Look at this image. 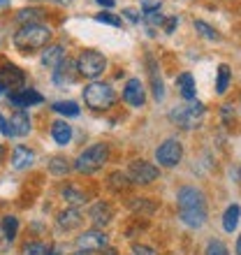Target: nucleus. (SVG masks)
Wrapping results in <instances>:
<instances>
[{"mask_svg": "<svg viewBox=\"0 0 241 255\" xmlns=\"http://www.w3.org/2000/svg\"><path fill=\"white\" fill-rule=\"evenodd\" d=\"M88 218L93 221V225L98 230H102L105 225H109V223L114 221V209H112V204L105 200L95 202L93 207H91V211H88Z\"/></svg>", "mask_w": 241, "mask_h": 255, "instance_id": "nucleus-12", "label": "nucleus"}, {"mask_svg": "<svg viewBox=\"0 0 241 255\" xmlns=\"http://www.w3.org/2000/svg\"><path fill=\"white\" fill-rule=\"evenodd\" d=\"M127 204H130L132 211H139V214H153L155 211V202H151L148 197H134Z\"/></svg>", "mask_w": 241, "mask_h": 255, "instance_id": "nucleus-28", "label": "nucleus"}, {"mask_svg": "<svg viewBox=\"0 0 241 255\" xmlns=\"http://www.w3.org/2000/svg\"><path fill=\"white\" fill-rule=\"evenodd\" d=\"M102 255H116V251L114 249H105L102 251Z\"/></svg>", "mask_w": 241, "mask_h": 255, "instance_id": "nucleus-40", "label": "nucleus"}, {"mask_svg": "<svg viewBox=\"0 0 241 255\" xmlns=\"http://www.w3.org/2000/svg\"><path fill=\"white\" fill-rule=\"evenodd\" d=\"M51 42V28L44 23H30V26H21L12 37V44L19 49L21 54H35L49 47Z\"/></svg>", "mask_w": 241, "mask_h": 255, "instance_id": "nucleus-2", "label": "nucleus"}, {"mask_svg": "<svg viewBox=\"0 0 241 255\" xmlns=\"http://www.w3.org/2000/svg\"><path fill=\"white\" fill-rule=\"evenodd\" d=\"M35 162V151L33 148L23 146V144H16L12 151V167L14 169H26Z\"/></svg>", "mask_w": 241, "mask_h": 255, "instance_id": "nucleus-14", "label": "nucleus"}, {"mask_svg": "<svg viewBox=\"0 0 241 255\" xmlns=\"http://www.w3.org/2000/svg\"><path fill=\"white\" fill-rule=\"evenodd\" d=\"M95 21H100V23H107V26H114V28H120V16H114L112 12H100L95 14Z\"/></svg>", "mask_w": 241, "mask_h": 255, "instance_id": "nucleus-32", "label": "nucleus"}, {"mask_svg": "<svg viewBox=\"0 0 241 255\" xmlns=\"http://www.w3.org/2000/svg\"><path fill=\"white\" fill-rule=\"evenodd\" d=\"M176 88H179V93L183 100H188V102L195 100L197 88H195V77L190 72H181L179 77H176Z\"/></svg>", "mask_w": 241, "mask_h": 255, "instance_id": "nucleus-18", "label": "nucleus"}, {"mask_svg": "<svg viewBox=\"0 0 241 255\" xmlns=\"http://www.w3.org/2000/svg\"><path fill=\"white\" fill-rule=\"evenodd\" d=\"M0 81L5 84V88L9 93L23 91L26 88V74L21 67H16L14 63H2L0 65Z\"/></svg>", "mask_w": 241, "mask_h": 255, "instance_id": "nucleus-10", "label": "nucleus"}, {"mask_svg": "<svg viewBox=\"0 0 241 255\" xmlns=\"http://www.w3.org/2000/svg\"><path fill=\"white\" fill-rule=\"evenodd\" d=\"M109 160V144L105 141H98V144H91L88 148H84L79 155H77V160H74L72 167L81 174H95V172H100Z\"/></svg>", "mask_w": 241, "mask_h": 255, "instance_id": "nucleus-3", "label": "nucleus"}, {"mask_svg": "<svg viewBox=\"0 0 241 255\" xmlns=\"http://www.w3.org/2000/svg\"><path fill=\"white\" fill-rule=\"evenodd\" d=\"M44 100L35 88H23V91H16V93H9V102H12L16 109H26L33 107V105H40Z\"/></svg>", "mask_w": 241, "mask_h": 255, "instance_id": "nucleus-13", "label": "nucleus"}, {"mask_svg": "<svg viewBox=\"0 0 241 255\" xmlns=\"http://www.w3.org/2000/svg\"><path fill=\"white\" fill-rule=\"evenodd\" d=\"M176 26H179V19H176V16H169V19H165V23H162L165 33H174Z\"/></svg>", "mask_w": 241, "mask_h": 255, "instance_id": "nucleus-37", "label": "nucleus"}, {"mask_svg": "<svg viewBox=\"0 0 241 255\" xmlns=\"http://www.w3.org/2000/svg\"><path fill=\"white\" fill-rule=\"evenodd\" d=\"M183 158V146H181V141L174 139V137H169L160 144V146L155 148V162L160 165V167H176Z\"/></svg>", "mask_w": 241, "mask_h": 255, "instance_id": "nucleus-8", "label": "nucleus"}, {"mask_svg": "<svg viewBox=\"0 0 241 255\" xmlns=\"http://www.w3.org/2000/svg\"><path fill=\"white\" fill-rule=\"evenodd\" d=\"M9 126H12L14 137H23V134L30 132V116H28L26 109H16L9 119Z\"/></svg>", "mask_w": 241, "mask_h": 255, "instance_id": "nucleus-16", "label": "nucleus"}, {"mask_svg": "<svg viewBox=\"0 0 241 255\" xmlns=\"http://www.w3.org/2000/svg\"><path fill=\"white\" fill-rule=\"evenodd\" d=\"M176 204H179V218L188 228H202L207 223V197L195 186H183L176 193Z\"/></svg>", "mask_w": 241, "mask_h": 255, "instance_id": "nucleus-1", "label": "nucleus"}, {"mask_svg": "<svg viewBox=\"0 0 241 255\" xmlns=\"http://www.w3.org/2000/svg\"><path fill=\"white\" fill-rule=\"evenodd\" d=\"M160 176V169L148 160H132L127 165V179L134 186H148Z\"/></svg>", "mask_w": 241, "mask_h": 255, "instance_id": "nucleus-7", "label": "nucleus"}, {"mask_svg": "<svg viewBox=\"0 0 241 255\" xmlns=\"http://www.w3.org/2000/svg\"><path fill=\"white\" fill-rule=\"evenodd\" d=\"M195 30H197V33H200L202 37H207V40H214V42L221 40V35H218V30L209 26L207 21H195Z\"/></svg>", "mask_w": 241, "mask_h": 255, "instance_id": "nucleus-31", "label": "nucleus"}, {"mask_svg": "<svg viewBox=\"0 0 241 255\" xmlns=\"http://www.w3.org/2000/svg\"><path fill=\"white\" fill-rule=\"evenodd\" d=\"M54 112H58V114H63V116H79V112L81 109L77 107V102H72V100H60V102H54Z\"/></svg>", "mask_w": 241, "mask_h": 255, "instance_id": "nucleus-29", "label": "nucleus"}, {"mask_svg": "<svg viewBox=\"0 0 241 255\" xmlns=\"http://www.w3.org/2000/svg\"><path fill=\"white\" fill-rule=\"evenodd\" d=\"M123 16H125L130 23H139V19H141V14L137 12V9H130V7H127V9H123Z\"/></svg>", "mask_w": 241, "mask_h": 255, "instance_id": "nucleus-35", "label": "nucleus"}, {"mask_svg": "<svg viewBox=\"0 0 241 255\" xmlns=\"http://www.w3.org/2000/svg\"><path fill=\"white\" fill-rule=\"evenodd\" d=\"M72 255H91V253H86V251H77V253H72Z\"/></svg>", "mask_w": 241, "mask_h": 255, "instance_id": "nucleus-44", "label": "nucleus"}, {"mask_svg": "<svg viewBox=\"0 0 241 255\" xmlns=\"http://www.w3.org/2000/svg\"><path fill=\"white\" fill-rule=\"evenodd\" d=\"M77 63H72V61H63L58 67L54 70V81L58 84V86H65V84H72L74 79H77Z\"/></svg>", "mask_w": 241, "mask_h": 255, "instance_id": "nucleus-15", "label": "nucleus"}, {"mask_svg": "<svg viewBox=\"0 0 241 255\" xmlns=\"http://www.w3.org/2000/svg\"><path fill=\"white\" fill-rule=\"evenodd\" d=\"M123 100L130 105V107H144L146 105V88L137 77L125 81V88H123Z\"/></svg>", "mask_w": 241, "mask_h": 255, "instance_id": "nucleus-11", "label": "nucleus"}, {"mask_svg": "<svg viewBox=\"0 0 241 255\" xmlns=\"http://www.w3.org/2000/svg\"><path fill=\"white\" fill-rule=\"evenodd\" d=\"M5 91H7V88H5V84H2V81H0V95L5 93Z\"/></svg>", "mask_w": 241, "mask_h": 255, "instance_id": "nucleus-43", "label": "nucleus"}, {"mask_svg": "<svg viewBox=\"0 0 241 255\" xmlns=\"http://www.w3.org/2000/svg\"><path fill=\"white\" fill-rule=\"evenodd\" d=\"M230 81H232V70L223 63V65L218 67V79H216V91H218V95H223L225 91H228Z\"/></svg>", "mask_w": 241, "mask_h": 255, "instance_id": "nucleus-27", "label": "nucleus"}, {"mask_svg": "<svg viewBox=\"0 0 241 255\" xmlns=\"http://www.w3.org/2000/svg\"><path fill=\"white\" fill-rule=\"evenodd\" d=\"M33 2H54V5H70L72 0H33Z\"/></svg>", "mask_w": 241, "mask_h": 255, "instance_id": "nucleus-39", "label": "nucleus"}, {"mask_svg": "<svg viewBox=\"0 0 241 255\" xmlns=\"http://www.w3.org/2000/svg\"><path fill=\"white\" fill-rule=\"evenodd\" d=\"M239 216H241L239 204H230L225 209V214H223V228H225V232H235L237 225H239Z\"/></svg>", "mask_w": 241, "mask_h": 255, "instance_id": "nucleus-23", "label": "nucleus"}, {"mask_svg": "<svg viewBox=\"0 0 241 255\" xmlns=\"http://www.w3.org/2000/svg\"><path fill=\"white\" fill-rule=\"evenodd\" d=\"M79 225H81V214H79V209L77 207H70V209H65V211H60L58 214V228L60 230L70 232V230L79 228Z\"/></svg>", "mask_w": 241, "mask_h": 255, "instance_id": "nucleus-19", "label": "nucleus"}, {"mask_svg": "<svg viewBox=\"0 0 241 255\" xmlns=\"http://www.w3.org/2000/svg\"><path fill=\"white\" fill-rule=\"evenodd\" d=\"M47 169H49V172H51L54 176H65L67 172H70V162H67L63 155H54V158H49Z\"/></svg>", "mask_w": 241, "mask_h": 255, "instance_id": "nucleus-26", "label": "nucleus"}, {"mask_svg": "<svg viewBox=\"0 0 241 255\" xmlns=\"http://www.w3.org/2000/svg\"><path fill=\"white\" fill-rule=\"evenodd\" d=\"M51 137L58 146H67L70 139H72V126L67 121H56L51 123Z\"/></svg>", "mask_w": 241, "mask_h": 255, "instance_id": "nucleus-20", "label": "nucleus"}, {"mask_svg": "<svg viewBox=\"0 0 241 255\" xmlns=\"http://www.w3.org/2000/svg\"><path fill=\"white\" fill-rule=\"evenodd\" d=\"M132 255H158V251L151 249V246H144V244H134Z\"/></svg>", "mask_w": 241, "mask_h": 255, "instance_id": "nucleus-34", "label": "nucleus"}, {"mask_svg": "<svg viewBox=\"0 0 241 255\" xmlns=\"http://www.w3.org/2000/svg\"><path fill=\"white\" fill-rule=\"evenodd\" d=\"M204 119V105L202 102H188V105H181V107H174L169 112V121L176 123L181 130H193L197 128Z\"/></svg>", "mask_w": 241, "mask_h": 255, "instance_id": "nucleus-5", "label": "nucleus"}, {"mask_svg": "<svg viewBox=\"0 0 241 255\" xmlns=\"http://www.w3.org/2000/svg\"><path fill=\"white\" fill-rule=\"evenodd\" d=\"M237 255H241V237L237 239Z\"/></svg>", "mask_w": 241, "mask_h": 255, "instance_id": "nucleus-41", "label": "nucleus"}, {"mask_svg": "<svg viewBox=\"0 0 241 255\" xmlns=\"http://www.w3.org/2000/svg\"><path fill=\"white\" fill-rule=\"evenodd\" d=\"M207 255H230L228 246L223 242H218V239H214V242L207 244Z\"/></svg>", "mask_w": 241, "mask_h": 255, "instance_id": "nucleus-33", "label": "nucleus"}, {"mask_svg": "<svg viewBox=\"0 0 241 255\" xmlns=\"http://www.w3.org/2000/svg\"><path fill=\"white\" fill-rule=\"evenodd\" d=\"M84 102L93 112H107L116 102V93H114V88L109 86V84H105V81H91L84 88Z\"/></svg>", "mask_w": 241, "mask_h": 255, "instance_id": "nucleus-4", "label": "nucleus"}, {"mask_svg": "<svg viewBox=\"0 0 241 255\" xmlns=\"http://www.w3.org/2000/svg\"><path fill=\"white\" fill-rule=\"evenodd\" d=\"M44 19V9L42 7H26L16 12V23L19 26H30V23H40Z\"/></svg>", "mask_w": 241, "mask_h": 255, "instance_id": "nucleus-21", "label": "nucleus"}, {"mask_svg": "<svg viewBox=\"0 0 241 255\" xmlns=\"http://www.w3.org/2000/svg\"><path fill=\"white\" fill-rule=\"evenodd\" d=\"M146 61H148V72H151V84H153L155 100H162V98H165V91H162V79H160V74H158V67H155V63H153L151 56H148Z\"/></svg>", "mask_w": 241, "mask_h": 255, "instance_id": "nucleus-24", "label": "nucleus"}, {"mask_svg": "<svg viewBox=\"0 0 241 255\" xmlns=\"http://www.w3.org/2000/svg\"><path fill=\"white\" fill-rule=\"evenodd\" d=\"M60 195H63V200L70 204V207H81V204H86V193H81L77 186H65V188L60 190Z\"/></svg>", "mask_w": 241, "mask_h": 255, "instance_id": "nucleus-22", "label": "nucleus"}, {"mask_svg": "<svg viewBox=\"0 0 241 255\" xmlns=\"http://www.w3.org/2000/svg\"><path fill=\"white\" fill-rule=\"evenodd\" d=\"M0 132L5 134V137H14V134H12V126H9V121H7L2 114H0Z\"/></svg>", "mask_w": 241, "mask_h": 255, "instance_id": "nucleus-36", "label": "nucleus"}, {"mask_svg": "<svg viewBox=\"0 0 241 255\" xmlns=\"http://www.w3.org/2000/svg\"><path fill=\"white\" fill-rule=\"evenodd\" d=\"M51 246H44L42 242H28L23 244V249H21V255H49Z\"/></svg>", "mask_w": 241, "mask_h": 255, "instance_id": "nucleus-30", "label": "nucleus"}, {"mask_svg": "<svg viewBox=\"0 0 241 255\" xmlns=\"http://www.w3.org/2000/svg\"><path fill=\"white\" fill-rule=\"evenodd\" d=\"M63 61H65V47L63 44H51V47H47L42 51V65L44 67L56 70Z\"/></svg>", "mask_w": 241, "mask_h": 255, "instance_id": "nucleus-17", "label": "nucleus"}, {"mask_svg": "<svg viewBox=\"0 0 241 255\" xmlns=\"http://www.w3.org/2000/svg\"><path fill=\"white\" fill-rule=\"evenodd\" d=\"M105 70H107V58H105L100 51L88 49V51H81L79 58H77V72L91 81L98 79Z\"/></svg>", "mask_w": 241, "mask_h": 255, "instance_id": "nucleus-6", "label": "nucleus"}, {"mask_svg": "<svg viewBox=\"0 0 241 255\" xmlns=\"http://www.w3.org/2000/svg\"><path fill=\"white\" fill-rule=\"evenodd\" d=\"M77 246H79V251H86V253H102L109 246V239L102 230L93 228L77 237Z\"/></svg>", "mask_w": 241, "mask_h": 255, "instance_id": "nucleus-9", "label": "nucleus"}, {"mask_svg": "<svg viewBox=\"0 0 241 255\" xmlns=\"http://www.w3.org/2000/svg\"><path fill=\"white\" fill-rule=\"evenodd\" d=\"M2 158H5V148H2V144H0V162H2Z\"/></svg>", "mask_w": 241, "mask_h": 255, "instance_id": "nucleus-42", "label": "nucleus"}, {"mask_svg": "<svg viewBox=\"0 0 241 255\" xmlns=\"http://www.w3.org/2000/svg\"><path fill=\"white\" fill-rule=\"evenodd\" d=\"M16 232H19V218L16 216H5L2 218V235H5V242L12 244L16 239Z\"/></svg>", "mask_w": 241, "mask_h": 255, "instance_id": "nucleus-25", "label": "nucleus"}, {"mask_svg": "<svg viewBox=\"0 0 241 255\" xmlns=\"http://www.w3.org/2000/svg\"><path fill=\"white\" fill-rule=\"evenodd\" d=\"M100 7H105V9H112V7L116 5V0H95Z\"/></svg>", "mask_w": 241, "mask_h": 255, "instance_id": "nucleus-38", "label": "nucleus"}, {"mask_svg": "<svg viewBox=\"0 0 241 255\" xmlns=\"http://www.w3.org/2000/svg\"><path fill=\"white\" fill-rule=\"evenodd\" d=\"M5 2H7V0H0V5H5Z\"/></svg>", "mask_w": 241, "mask_h": 255, "instance_id": "nucleus-45", "label": "nucleus"}]
</instances>
